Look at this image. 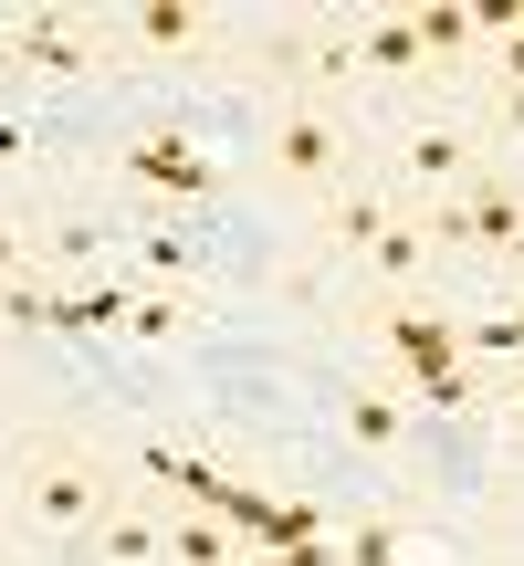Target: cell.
<instances>
[{"mask_svg": "<svg viewBox=\"0 0 524 566\" xmlns=\"http://www.w3.org/2000/svg\"><path fill=\"white\" fill-rule=\"evenodd\" d=\"M21 504L42 514L53 535H95L105 514L126 504V483L95 462V451H63V441H32L21 451Z\"/></svg>", "mask_w": 524, "mask_h": 566, "instance_id": "1", "label": "cell"}, {"mask_svg": "<svg viewBox=\"0 0 524 566\" xmlns=\"http://www.w3.org/2000/svg\"><path fill=\"white\" fill-rule=\"evenodd\" d=\"M430 231H441V242H462V252H524V189L493 179V168H472V179L430 210Z\"/></svg>", "mask_w": 524, "mask_h": 566, "instance_id": "2", "label": "cell"}, {"mask_svg": "<svg viewBox=\"0 0 524 566\" xmlns=\"http://www.w3.org/2000/svg\"><path fill=\"white\" fill-rule=\"evenodd\" d=\"M262 158H273L283 189H346V126L325 116V105H283L273 137H262Z\"/></svg>", "mask_w": 524, "mask_h": 566, "instance_id": "3", "label": "cell"}, {"mask_svg": "<svg viewBox=\"0 0 524 566\" xmlns=\"http://www.w3.org/2000/svg\"><path fill=\"white\" fill-rule=\"evenodd\" d=\"M378 336H388V357H399L409 378H441V367H462V325H451V315H420V304H378Z\"/></svg>", "mask_w": 524, "mask_h": 566, "instance_id": "4", "label": "cell"}, {"mask_svg": "<svg viewBox=\"0 0 524 566\" xmlns=\"http://www.w3.org/2000/svg\"><path fill=\"white\" fill-rule=\"evenodd\" d=\"M126 168H137L147 189H179V200H210V189H221V168H210L189 137H137V147H126Z\"/></svg>", "mask_w": 524, "mask_h": 566, "instance_id": "5", "label": "cell"}, {"mask_svg": "<svg viewBox=\"0 0 524 566\" xmlns=\"http://www.w3.org/2000/svg\"><path fill=\"white\" fill-rule=\"evenodd\" d=\"M84 546H95L105 566H158V556H168V525H147L137 504H116V514H105L95 535H84Z\"/></svg>", "mask_w": 524, "mask_h": 566, "instance_id": "6", "label": "cell"}, {"mask_svg": "<svg viewBox=\"0 0 524 566\" xmlns=\"http://www.w3.org/2000/svg\"><path fill=\"white\" fill-rule=\"evenodd\" d=\"M357 63H367V74H420V21H409V11H388V21H367V32H357Z\"/></svg>", "mask_w": 524, "mask_h": 566, "instance_id": "7", "label": "cell"}, {"mask_svg": "<svg viewBox=\"0 0 524 566\" xmlns=\"http://www.w3.org/2000/svg\"><path fill=\"white\" fill-rule=\"evenodd\" d=\"M409 179H420V189H462V179H472V137L420 126V137H409Z\"/></svg>", "mask_w": 524, "mask_h": 566, "instance_id": "8", "label": "cell"}, {"mask_svg": "<svg viewBox=\"0 0 524 566\" xmlns=\"http://www.w3.org/2000/svg\"><path fill=\"white\" fill-rule=\"evenodd\" d=\"M11 63H42V74H74V63H95L63 21H11Z\"/></svg>", "mask_w": 524, "mask_h": 566, "instance_id": "9", "label": "cell"}, {"mask_svg": "<svg viewBox=\"0 0 524 566\" xmlns=\"http://www.w3.org/2000/svg\"><path fill=\"white\" fill-rule=\"evenodd\" d=\"M168 556L179 566H231V525L221 514H168Z\"/></svg>", "mask_w": 524, "mask_h": 566, "instance_id": "10", "label": "cell"}, {"mask_svg": "<svg viewBox=\"0 0 524 566\" xmlns=\"http://www.w3.org/2000/svg\"><path fill=\"white\" fill-rule=\"evenodd\" d=\"M200 32H210V21L189 11V0H147V11H137V42H147V53H189Z\"/></svg>", "mask_w": 524, "mask_h": 566, "instance_id": "11", "label": "cell"}, {"mask_svg": "<svg viewBox=\"0 0 524 566\" xmlns=\"http://www.w3.org/2000/svg\"><path fill=\"white\" fill-rule=\"evenodd\" d=\"M399 430H409V409H399V399H346V441L399 451Z\"/></svg>", "mask_w": 524, "mask_h": 566, "instance_id": "12", "label": "cell"}, {"mask_svg": "<svg viewBox=\"0 0 524 566\" xmlns=\"http://www.w3.org/2000/svg\"><path fill=\"white\" fill-rule=\"evenodd\" d=\"M388 221H399L388 200H367V189H336V231H346V252H367V242H378Z\"/></svg>", "mask_w": 524, "mask_h": 566, "instance_id": "13", "label": "cell"}, {"mask_svg": "<svg viewBox=\"0 0 524 566\" xmlns=\"http://www.w3.org/2000/svg\"><path fill=\"white\" fill-rule=\"evenodd\" d=\"M420 252H430V242H420V231H409V221H388V231H378V242H367V263H378L388 283H409V273H420Z\"/></svg>", "mask_w": 524, "mask_h": 566, "instance_id": "14", "label": "cell"}, {"mask_svg": "<svg viewBox=\"0 0 524 566\" xmlns=\"http://www.w3.org/2000/svg\"><path fill=\"white\" fill-rule=\"evenodd\" d=\"M189 315H200L189 294H137V315H126V325H137V336H179Z\"/></svg>", "mask_w": 524, "mask_h": 566, "instance_id": "15", "label": "cell"}, {"mask_svg": "<svg viewBox=\"0 0 524 566\" xmlns=\"http://www.w3.org/2000/svg\"><path fill=\"white\" fill-rule=\"evenodd\" d=\"M420 409H441V420H462V409H483V388H472L462 367H441V378H420Z\"/></svg>", "mask_w": 524, "mask_h": 566, "instance_id": "16", "label": "cell"}, {"mask_svg": "<svg viewBox=\"0 0 524 566\" xmlns=\"http://www.w3.org/2000/svg\"><path fill=\"white\" fill-rule=\"evenodd\" d=\"M493 84H504V95H524V11L493 32Z\"/></svg>", "mask_w": 524, "mask_h": 566, "instance_id": "17", "label": "cell"}, {"mask_svg": "<svg viewBox=\"0 0 524 566\" xmlns=\"http://www.w3.org/2000/svg\"><path fill=\"white\" fill-rule=\"evenodd\" d=\"M462 346H483V357H524V304H514V315H493V325H472Z\"/></svg>", "mask_w": 524, "mask_h": 566, "instance_id": "18", "label": "cell"}, {"mask_svg": "<svg viewBox=\"0 0 524 566\" xmlns=\"http://www.w3.org/2000/svg\"><path fill=\"white\" fill-rule=\"evenodd\" d=\"M346 566H399V525H357L346 535Z\"/></svg>", "mask_w": 524, "mask_h": 566, "instance_id": "19", "label": "cell"}, {"mask_svg": "<svg viewBox=\"0 0 524 566\" xmlns=\"http://www.w3.org/2000/svg\"><path fill=\"white\" fill-rule=\"evenodd\" d=\"M493 126H504V137H524V95H504V84H493Z\"/></svg>", "mask_w": 524, "mask_h": 566, "instance_id": "20", "label": "cell"}, {"mask_svg": "<svg viewBox=\"0 0 524 566\" xmlns=\"http://www.w3.org/2000/svg\"><path fill=\"white\" fill-rule=\"evenodd\" d=\"M11 263H21V242H11V231H0V294H11Z\"/></svg>", "mask_w": 524, "mask_h": 566, "instance_id": "21", "label": "cell"}, {"mask_svg": "<svg viewBox=\"0 0 524 566\" xmlns=\"http://www.w3.org/2000/svg\"><path fill=\"white\" fill-rule=\"evenodd\" d=\"M514 430H524V388H514Z\"/></svg>", "mask_w": 524, "mask_h": 566, "instance_id": "22", "label": "cell"}, {"mask_svg": "<svg viewBox=\"0 0 524 566\" xmlns=\"http://www.w3.org/2000/svg\"><path fill=\"white\" fill-rule=\"evenodd\" d=\"M514 263H524V252H514Z\"/></svg>", "mask_w": 524, "mask_h": 566, "instance_id": "23", "label": "cell"}]
</instances>
